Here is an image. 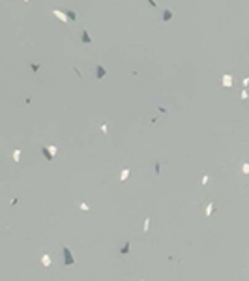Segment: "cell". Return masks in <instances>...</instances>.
Listing matches in <instances>:
<instances>
[{
	"label": "cell",
	"instance_id": "cell-1",
	"mask_svg": "<svg viewBox=\"0 0 249 281\" xmlns=\"http://www.w3.org/2000/svg\"><path fill=\"white\" fill-rule=\"evenodd\" d=\"M62 253H64V264H66V266L75 264V257H73V253L70 251V248H67V245H64V248H62Z\"/></svg>",
	"mask_w": 249,
	"mask_h": 281
},
{
	"label": "cell",
	"instance_id": "cell-2",
	"mask_svg": "<svg viewBox=\"0 0 249 281\" xmlns=\"http://www.w3.org/2000/svg\"><path fill=\"white\" fill-rule=\"evenodd\" d=\"M41 152H43V156H45V158H47V159L51 161V159L54 158V154H56V146H49V148H43Z\"/></svg>",
	"mask_w": 249,
	"mask_h": 281
},
{
	"label": "cell",
	"instance_id": "cell-3",
	"mask_svg": "<svg viewBox=\"0 0 249 281\" xmlns=\"http://www.w3.org/2000/svg\"><path fill=\"white\" fill-rule=\"evenodd\" d=\"M53 15H54L56 19H60L62 23H67V21H70L67 13H64V11H60V9H53Z\"/></svg>",
	"mask_w": 249,
	"mask_h": 281
},
{
	"label": "cell",
	"instance_id": "cell-4",
	"mask_svg": "<svg viewBox=\"0 0 249 281\" xmlns=\"http://www.w3.org/2000/svg\"><path fill=\"white\" fill-rule=\"evenodd\" d=\"M105 75H107V69L101 66V64H97L96 66V79H103Z\"/></svg>",
	"mask_w": 249,
	"mask_h": 281
},
{
	"label": "cell",
	"instance_id": "cell-5",
	"mask_svg": "<svg viewBox=\"0 0 249 281\" xmlns=\"http://www.w3.org/2000/svg\"><path fill=\"white\" fill-rule=\"evenodd\" d=\"M221 83H223V86H225V88H230V86H232V75L225 73V75H223V81H221Z\"/></svg>",
	"mask_w": 249,
	"mask_h": 281
},
{
	"label": "cell",
	"instance_id": "cell-6",
	"mask_svg": "<svg viewBox=\"0 0 249 281\" xmlns=\"http://www.w3.org/2000/svg\"><path fill=\"white\" fill-rule=\"evenodd\" d=\"M129 169H122V172H120V182H126L128 178H129Z\"/></svg>",
	"mask_w": 249,
	"mask_h": 281
},
{
	"label": "cell",
	"instance_id": "cell-7",
	"mask_svg": "<svg viewBox=\"0 0 249 281\" xmlns=\"http://www.w3.org/2000/svg\"><path fill=\"white\" fill-rule=\"evenodd\" d=\"M171 19H172V9H169V8H167V9L163 11V21L167 23V21H171Z\"/></svg>",
	"mask_w": 249,
	"mask_h": 281
},
{
	"label": "cell",
	"instance_id": "cell-8",
	"mask_svg": "<svg viewBox=\"0 0 249 281\" xmlns=\"http://www.w3.org/2000/svg\"><path fill=\"white\" fill-rule=\"evenodd\" d=\"M41 264H43V266H51V257H49L47 253L41 257Z\"/></svg>",
	"mask_w": 249,
	"mask_h": 281
},
{
	"label": "cell",
	"instance_id": "cell-9",
	"mask_svg": "<svg viewBox=\"0 0 249 281\" xmlns=\"http://www.w3.org/2000/svg\"><path fill=\"white\" fill-rule=\"evenodd\" d=\"M81 40H83V43H90V41H92V38L88 36L86 30H83V38H81Z\"/></svg>",
	"mask_w": 249,
	"mask_h": 281
},
{
	"label": "cell",
	"instance_id": "cell-10",
	"mask_svg": "<svg viewBox=\"0 0 249 281\" xmlns=\"http://www.w3.org/2000/svg\"><path fill=\"white\" fill-rule=\"evenodd\" d=\"M66 13H67V17H70V21H77V13H75L73 9H67Z\"/></svg>",
	"mask_w": 249,
	"mask_h": 281
},
{
	"label": "cell",
	"instance_id": "cell-11",
	"mask_svg": "<svg viewBox=\"0 0 249 281\" xmlns=\"http://www.w3.org/2000/svg\"><path fill=\"white\" fill-rule=\"evenodd\" d=\"M19 158H21V150L17 148V150L13 152V161H15V163H19Z\"/></svg>",
	"mask_w": 249,
	"mask_h": 281
},
{
	"label": "cell",
	"instance_id": "cell-12",
	"mask_svg": "<svg viewBox=\"0 0 249 281\" xmlns=\"http://www.w3.org/2000/svg\"><path fill=\"white\" fill-rule=\"evenodd\" d=\"M128 251H129V242H126V244H124V248L120 249V253H122V255H126Z\"/></svg>",
	"mask_w": 249,
	"mask_h": 281
},
{
	"label": "cell",
	"instance_id": "cell-13",
	"mask_svg": "<svg viewBox=\"0 0 249 281\" xmlns=\"http://www.w3.org/2000/svg\"><path fill=\"white\" fill-rule=\"evenodd\" d=\"M242 172L244 174H249V163H242Z\"/></svg>",
	"mask_w": 249,
	"mask_h": 281
},
{
	"label": "cell",
	"instance_id": "cell-14",
	"mask_svg": "<svg viewBox=\"0 0 249 281\" xmlns=\"http://www.w3.org/2000/svg\"><path fill=\"white\" fill-rule=\"evenodd\" d=\"M213 208H216V204H208V206H206V216H210V214L213 212Z\"/></svg>",
	"mask_w": 249,
	"mask_h": 281
},
{
	"label": "cell",
	"instance_id": "cell-15",
	"mask_svg": "<svg viewBox=\"0 0 249 281\" xmlns=\"http://www.w3.org/2000/svg\"><path fill=\"white\" fill-rule=\"evenodd\" d=\"M79 208H81V210H84V212H90V206H88L86 203H81V204H79Z\"/></svg>",
	"mask_w": 249,
	"mask_h": 281
},
{
	"label": "cell",
	"instance_id": "cell-16",
	"mask_svg": "<svg viewBox=\"0 0 249 281\" xmlns=\"http://www.w3.org/2000/svg\"><path fill=\"white\" fill-rule=\"evenodd\" d=\"M208 182H210V176H208V174H204V176H202V186H206Z\"/></svg>",
	"mask_w": 249,
	"mask_h": 281
},
{
	"label": "cell",
	"instance_id": "cell-17",
	"mask_svg": "<svg viewBox=\"0 0 249 281\" xmlns=\"http://www.w3.org/2000/svg\"><path fill=\"white\" fill-rule=\"evenodd\" d=\"M249 98V94H247V90H242V99H247Z\"/></svg>",
	"mask_w": 249,
	"mask_h": 281
},
{
	"label": "cell",
	"instance_id": "cell-18",
	"mask_svg": "<svg viewBox=\"0 0 249 281\" xmlns=\"http://www.w3.org/2000/svg\"><path fill=\"white\" fill-rule=\"evenodd\" d=\"M148 227H150V219H146V221H144V229H142V231H148Z\"/></svg>",
	"mask_w": 249,
	"mask_h": 281
},
{
	"label": "cell",
	"instance_id": "cell-19",
	"mask_svg": "<svg viewBox=\"0 0 249 281\" xmlns=\"http://www.w3.org/2000/svg\"><path fill=\"white\" fill-rule=\"evenodd\" d=\"M148 4H150L152 8H155V6H157V4H155V0H148Z\"/></svg>",
	"mask_w": 249,
	"mask_h": 281
},
{
	"label": "cell",
	"instance_id": "cell-20",
	"mask_svg": "<svg viewBox=\"0 0 249 281\" xmlns=\"http://www.w3.org/2000/svg\"><path fill=\"white\" fill-rule=\"evenodd\" d=\"M22 2H25V4H28V2H30V0H22Z\"/></svg>",
	"mask_w": 249,
	"mask_h": 281
}]
</instances>
